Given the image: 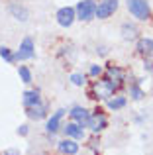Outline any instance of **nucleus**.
<instances>
[{
  "label": "nucleus",
  "mask_w": 153,
  "mask_h": 155,
  "mask_svg": "<svg viewBox=\"0 0 153 155\" xmlns=\"http://www.w3.org/2000/svg\"><path fill=\"white\" fill-rule=\"evenodd\" d=\"M10 14L14 16L18 22H28V18H30L28 10L24 6H20V4H10Z\"/></svg>",
  "instance_id": "obj_16"
},
{
  "label": "nucleus",
  "mask_w": 153,
  "mask_h": 155,
  "mask_svg": "<svg viewBox=\"0 0 153 155\" xmlns=\"http://www.w3.org/2000/svg\"><path fill=\"white\" fill-rule=\"evenodd\" d=\"M116 92V88L112 87V83L108 79H100V81H94L92 83V88H90V98H96V100H108L112 98Z\"/></svg>",
  "instance_id": "obj_2"
},
{
  "label": "nucleus",
  "mask_w": 153,
  "mask_h": 155,
  "mask_svg": "<svg viewBox=\"0 0 153 155\" xmlns=\"http://www.w3.org/2000/svg\"><path fill=\"white\" fill-rule=\"evenodd\" d=\"M126 6L130 10V14L139 22H147L151 18V8L147 0H126Z\"/></svg>",
  "instance_id": "obj_1"
},
{
  "label": "nucleus",
  "mask_w": 153,
  "mask_h": 155,
  "mask_svg": "<svg viewBox=\"0 0 153 155\" xmlns=\"http://www.w3.org/2000/svg\"><path fill=\"white\" fill-rule=\"evenodd\" d=\"M138 53L143 55L145 59H153V39L151 38H142L138 41Z\"/></svg>",
  "instance_id": "obj_13"
},
{
  "label": "nucleus",
  "mask_w": 153,
  "mask_h": 155,
  "mask_svg": "<svg viewBox=\"0 0 153 155\" xmlns=\"http://www.w3.org/2000/svg\"><path fill=\"white\" fill-rule=\"evenodd\" d=\"M18 134H20V136H28V126L22 124V126L18 128Z\"/></svg>",
  "instance_id": "obj_25"
},
{
  "label": "nucleus",
  "mask_w": 153,
  "mask_h": 155,
  "mask_svg": "<svg viewBox=\"0 0 153 155\" xmlns=\"http://www.w3.org/2000/svg\"><path fill=\"white\" fill-rule=\"evenodd\" d=\"M57 149L63 155H76V153H79V143H76V140L65 137V140L57 141Z\"/></svg>",
  "instance_id": "obj_10"
},
{
  "label": "nucleus",
  "mask_w": 153,
  "mask_h": 155,
  "mask_svg": "<svg viewBox=\"0 0 153 155\" xmlns=\"http://www.w3.org/2000/svg\"><path fill=\"white\" fill-rule=\"evenodd\" d=\"M100 73H102V67H100V65H90V69H88V75L90 77H98Z\"/></svg>",
  "instance_id": "obj_23"
},
{
  "label": "nucleus",
  "mask_w": 153,
  "mask_h": 155,
  "mask_svg": "<svg viewBox=\"0 0 153 155\" xmlns=\"http://www.w3.org/2000/svg\"><path fill=\"white\" fill-rule=\"evenodd\" d=\"M4 155H20V151H18V149H6Z\"/></svg>",
  "instance_id": "obj_26"
},
{
  "label": "nucleus",
  "mask_w": 153,
  "mask_h": 155,
  "mask_svg": "<svg viewBox=\"0 0 153 155\" xmlns=\"http://www.w3.org/2000/svg\"><path fill=\"white\" fill-rule=\"evenodd\" d=\"M63 116H65V110L59 108L57 112H55L53 116L47 120V124H45V132H47V134H55V132H59V130H61V120H63Z\"/></svg>",
  "instance_id": "obj_8"
},
{
  "label": "nucleus",
  "mask_w": 153,
  "mask_h": 155,
  "mask_svg": "<svg viewBox=\"0 0 153 155\" xmlns=\"http://www.w3.org/2000/svg\"><path fill=\"white\" fill-rule=\"evenodd\" d=\"M22 104L24 108H30V106L41 104V96H39V91H26L22 94Z\"/></svg>",
  "instance_id": "obj_15"
},
{
  "label": "nucleus",
  "mask_w": 153,
  "mask_h": 155,
  "mask_svg": "<svg viewBox=\"0 0 153 155\" xmlns=\"http://www.w3.org/2000/svg\"><path fill=\"white\" fill-rule=\"evenodd\" d=\"M118 10V0H100L96 4V12H94V18L98 20H106L110 18L114 12Z\"/></svg>",
  "instance_id": "obj_5"
},
{
  "label": "nucleus",
  "mask_w": 153,
  "mask_h": 155,
  "mask_svg": "<svg viewBox=\"0 0 153 155\" xmlns=\"http://www.w3.org/2000/svg\"><path fill=\"white\" fill-rule=\"evenodd\" d=\"M130 96H132L134 100H142L145 94H143V91L138 87V84H132V87H130Z\"/></svg>",
  "instance_id": "obj_20"
},
{
  "label": "nucleus",
  "mask_w": 153,
  "mask_h": 155,
  "mask_svg": "<svg viewBox=\"0 0 153 155\" xmlns=\"http://www.w3.org/2000/svg\"><path fill=\"white\" fill-rule=\"evenodd\" d=\"M63 132H65V136L71 137V140H83L84 137V128L80 124H76V122L67 124L65 128H63Z\"/></svg>",
  "instance_id": "obj_12"
},
{
  "label": "nucleus",
  "mask_w": 153,
  "mask_h": 155,
  "mask_svg": "<svg viewBox=\"0 0 153 155\" xmlns=\"http://www.w3.org/2000/svg\"><path fill=\"white\" fill-rule=\"evenodd\" d=\"M57 24L61 28H71L73 26V22L76 20V14H75V8L73 6H63L57 10Z\"/></svg>",
  "instance_id": "obj_6"
},
{
  "label": "nucleus",
  "mask_w": 153,
  "mask_h": 155,
  "mask_svg": "<svg viewBox=\"0 0 153 155\" xmlns=\"http://www.w3.org/2000/svg\"><path fill=\"white\" fill-rule=\"evenodd\" d=\"M0 57L2 59H6L8 63H14V53H12V49H8V47H0Z\"/></svg>",
  "instance_id": "obj_21"
},
{
  "label": "nucleus",
  "mask_w": 153,
  "mask_h": 155,
  "mask_svg": "<svg viewBox=\"0 0 153 155\" xmlns=\"http://www.w3.org/2000/svg\"><path fill=\"white\" fill-rule=\"evenodd\" d=\"M71 83H73L75 87H83L86 81H84V75H80V73H73V75H71Z\"/></svg>",
  "instance_id": "obj_22"
},
{
  "label": "nucleus",
  "mask_w": 153,
  "mask_h": 155,
  "mask_svg": "<svg viewBox=\"0 0 153 155\" xmlns=\"http://www.w3.org/2000/svg\"><path fill=\"white\" fill-rule=\"evenodd\" d=\"M126 104H128L126 96H112V98L106 100V106H108L110 110H114V112H116V110H122Z\"/></svg>",
  "instance_id": "obj_17"
},
{
  "label": "nucleus",
  "mask_w": 153,
  "mask_h": 155,
  "mask_svg": "<svg viewBox=\"0 0 153 155\" xmlns=\"http://www.w3.org/2000/svg\"><path fill=\"white\" fill-rule=\"evenodd\" d=\"M26 116L30 118V120H43V118L47 116V108L45 104H35V106H30V108H26Z\"/></svg>",
  "instance_id": "obj_14"
},
{
  "label": "nucleus",
  "mask_w": 153,
  "mask_h": 155,
  "mask_svg": "<svg viewBox=\"0 0 153 155\" xmlns=\"http://www.w3.org/2000/svg\"><path fill=\"white\" fill-rule=\"evenodd\" d=\"M35 57V43L31 38H24L22 43H20L18 51L14 53V61H28Z\"/></svg>",
  "instance_id": "obj_4"
},
{
  "label": "nucleus",
  "mask_w": 153,
  "mask_h": 155,
  "mask_svg": "<svg viewBox=\"0 0 153 155\" xmlns=\"http://www.w3.org/2000/svg\"><path fill=\"white\" fill-rule=\"evenodd\" d=\"M143 67H145V71H147V73H151V75H153V61L145 59V63H143Z\"/></svg>",
  "instance_id": "obj_24"
},
{
  "label": "nucleus",
  "mask_w": 153,
  "mask_h": 155,
  "mask_svg": "<svg viewBox=\"0 0 153 155\" xmlns=\"http://www.w3.org/2000/svg\"><path fill=\"white\" fill-rule=\"evenodd\" d=\"M106 79L112 83V87L118 91L120 87H122V83H124V71L120 67H108L106 69Z\"/></svg>",
  "instance_id": "obj_9"
},
{
  "label": "nucleus",
  "mask_w": 153,
  "mask_h": 155,
  "mask_svg": "<svg viewBox=\"0 0 153 155\" xmlns=\"http://www.w3.org/2000/svg\"><path fill=\"white\" fill-rule=\"evenodd\" d=\"M69 116L73 118V122L80 124L83 128H86V120H88V116H90V112H88L86 108H83V106H73L71 112H69Z\"/></svg>",
  "instance_id": "obj_11"
},
{
  "label": "nucleus",
  "mask_w": 153,
  "mask_h": 155,
  "mask_svg": "<svg viewBox=\"0 0 153 155\" xmlns=\"http://www.w3.org/2000/svg\"><path fill=\"white\" fill-rule=\"evenodd\" d=\"M94 12H96L94 0H80L75 6L76 20H80V22H90V20H94Z\"/></svg>",
  "instance_id": "obj_3"
},
{
  "label": "nucleus",
  "mask_w": 153,
  "mask_h": 155,
  "mask_svg": "<svg viewBox=\"0 0 153 155\" xmlns=\"http://www.w3.org/2000/svg\"><path fill=\"white\" fill-rule=\"evenodd\" d=\"M122 38L124 39H135L138 38V28L134 26V24H124L122 26Z\"/></svg>",
  "instance_id": "obj_18"
},
{
  "label": "nucleus",
  "mask_w": 153,
  "mask_h": 155,
  "mask_svg": "<svg viewBox=\"0 0 153 155\" xmlns=\"http://www.w3.org/2000/svg\"><path fill=\"white\" fill-rule=\"evenodd\" d=\"M106 126H108V120H106V116H104L102 112L90 114V116H88V120H86V128H90L92 132H102Z\"/></svg>",
  "instance_id": "obj_7"
},
{
  "label": "nucleus",
  "mask_w": 153,
  "mask_h": 155,
  "mask_svg": "<svg viewBox=\"0 0 153 155\" xmlns=\"http://www.w3.org/2000/svg\"><path fill=\"white\" fill-rule=\"evenodd\" d=\"M18 75H20V79H22V83H26V84H30L31 81H34L31 79V71L26 67V65H20L18 67Z\"/></svg>",
  "instance_id": "obj_19"
}]
</instances>
